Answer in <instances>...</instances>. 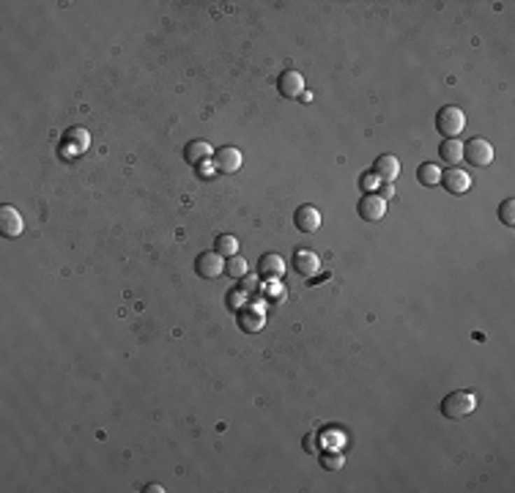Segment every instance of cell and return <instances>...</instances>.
<instances>
[{"instance_id": "obj_13", "label": "cell", "mask_w": 515, "mask_h": 493, "mask_svg": "<svg viewBox=\"0 0 515 493\" xmlns=\"http://www.w3.org/2000/svg\"><path fill=\"white\" fill-rule=\"evenodd\" d=\"M236 324H239V329H241L244 334H255V331H260L263 324H266V315H263L260 310H255V307H244V310H239Z\"/></svg>"}, {"instance_id": "obj_8", "label": "cell", "mask_w": 515, "mask_h": 493, "mask_svg": "<svg viewBox=\"0 0 515 493\" xmlns=\"http://www.w3.org/2000/svg\"><path fill=\"white\" fill-rule=\"evenodd\" d=\"M214 167L220 170V173H236L239 167H241V151L236 148V145H223V148H217L214 151Z\"/></svg>"}, {"instance_id": "obj_2", "label": "cell", "mask_w": 515, "mask_h": 493, "mask_svg": "<svg viewBox=\"0 0 515 493\" xmlns=\"http://www.w3.org/2000/svg\"><path fill=\"white\" fill-rule=\"evenodd\" d=\"M436 129L444 134V140L458 137L460 131L466 129V115H463V110H460V107H455V104L442 107V110L436 113Z\"/></svg>"}, {"instance_id": "obj_24", "label": "cell", "mask_w": 515, "mask_h": 493, "mask_svg": "<svg viewBox=\"0 0 515 493\" xmlns=\"http://www.w3.org/2000/svg\"><path fill=\"white\" fill-rule=\"evenodd\" d=\"M313 441H316V436L310 433V436H307V450H310V452H316V444H313Z\"/></svg>"}, {"instance_id": "obj_6", "label": "cell", "mask_w": 515, "mask_h": 493, "mask_svg": "<svg viewBox=\"0 0 515 493\" xmlns=\"http://www.w3.org/2000/svg\"><path fill=\"white\" fill-rule=\"evenodd\" d=\"M25 230V220L14 206H0V233L6 238H17Z\"/></svg>"}, {"instance_id": "obj_7", "label": "cell", "mask_w": 515, "mask_h": 493, "mask_svg": "<svg viewBox=\"0 0 515 493\" xmlns=\"http://www.w3.org/2000/svg\"><path fill=\"white\" fill-rule=\"evenodd\" d=\"M439 184H444L450 195H466L472 190V176L466 170H460V167H452L447 173H442V181Z\"/></svg>"}, {"instance_id": "obj_18", "label": "cell", "mask_w": 515, "mask_h": 493, "mask_svg": "<svg viewBox=\"0 0 515 493\" xmlns=\"http://www.w3.org/2000/svg\"><path fill=\"white\" fill-rule=\"evenodd\" d=\"M236 250H239V238L236 236H230V233H223V236H217L214 238V252H220V255H236Z\"/></svg>"}, {"instance_id": "obj_12", "label": "cell", "mask_w": 515, "mask_h": 493, "mask_svg": "<svg viewBox=\"0 0 515 493\" xmlns=\"http://www.w3.org/2000/svg\"><path fill=\"white\" fill-rule=\"evenodd\" d=\"M293 222H296V228L304 230V233H316L321 228V211L316 206H299L296 214H293Z\"/></svg>"}, {"instance_id": "obj_14", "label": "cell", "mask_w": 515, "mask_h": 493, "mask_svg": "<svg viewBox=\"0 0 515 493\" xmlns=\"http://www.w3.org/2000/svg\"><path fill=\"white\" fill-rule=\"evenodd\" d=\"M293 269H296L299 274H304V277H313V274L321 269V258H318L316 252H310V250H299V252L293 255Z\"/></svg>"}, {"instance_id": "obj_10", "label": "cell", "mask_w": 515, "mask_h": 493, "mask_svg": "<svg viewBox=\"0 0 515 493\" xmlns=\"http://www.w3.org/2000/svg\"><path fill=\"white\" fill-rule=\"evenodd\" d=\"M277 91H280L285 99H299L304 94V80H302V74L293 71V69L283 71L280 80H277Z\"/></svg>"}, {"instance_id": "obj_16", "label": "cell", "mask_w": 515, "mask_h": 493, "mask_svg": "<svg viewBox=\"0 0 515 493\" xmlns=\"http://www.w3.org/2000/svg\"><path fill=\"white\" fill-rule=\"evenodd\" d=\"M439 157L450 164L460 162V159H463V145H460V140H458V137L442 140V145H439Z\"/></svg>"}, {"instance_id": "obj_25", "label": "cell", "mask_w": 515, "mask_h": 493, "mask_svg": "<svg viewBox=\"0 0 515 493\" xmlns=\"http://www.w3.org/2000/svg\"><path fill=\"white\" fill-rule=\"evenodd\" d=\"M146 491H151V493H162V485H148Z\"/></svg>"}, {"instance_id": "obj_22", "label": "cell", "mask_w": 515, "mask_h": 493, "mask_svg": "<svg viewBox=\"0 0 515 493\" xmlns=\"http://www.w3.org/2000/svg\"><path fill=\"white\" fill-rule=\"evenodd\" d=\"M343 455L340 452H323V466L329 469V471H337V469H343Z\"/></svg>"}, {"instance_id": "obj_19", "label": "cell", "mask_w": 515, "mask_h": 493, "mask_svg": "<svg viewBox=\"0 0 515 493\" xmlns=\"http://www.w3.org/2000/svg\"><path fill=\"white\" fill-rule=\"evenodd\" d=\"M225 274H230L233 280L247 277V261H244L241 255H230V261L225 263Z\"/></svg>"}, {"instance_id": "obj_20", "label": "cell", "mask_w": 515, "mask_h": 493, "mask_svg": "<svg viewBox=\"0 0 515 493\" xmlns=\"http://www.w3.org/2000/svg\"><path fill=\"white\" fill-rule=\"evenodd\" d=\"M499 220H502V225H507V228H513L515 225V200L513 197H507V200L499 206Z\"/></svg>"}, {"instance_id": "obj_1", "label": "cell", "mask_w": 515, "mask_h": 493, "mask_svg": "<svg viewBox=\"0 0 515 493\" xmlns=\"http://www.w3.org/2000/svg\"><path fill=\"white\" fill-rule=\"evenodd\" d=\"M477 411V394L472 392H450L444 400H442V414L452 420V422H458V420H463V417H469V414H474Z\"/></svg>"}, {"instance_id": "obj_17", "label": "cell", "mask_w": 515, "mask_h": 493, "mask_svg": "<svg viewBox=\"0 0 515 493\" xmlns=\"http://www.w3.org/2000/svg\"><path fill=\"white\" fill-rule=\"evenodd\" d=\"M417 178L422 187H436L439 181H442V170H439V164L433 162H422L417 170Z\"/></svg>"}, {"instance_id": "obj_5", "label": "cell", "mask_w": 515, "mask_h": 493, "mask_svg": "<svg viewBox=\"0 0 515 493\" xmlns=\"http://www.w3.org/2000/svg\"><path fill=\"white\" fill-rule=\"evenodd\" d=\"M356 211H359V217L365 222H381L386 214V200L381 195H376V192H367V195L359 200Z\"/></svg>"}, {"instance_id": "obj_21", "label": "cell", "mask_w": 515, "mask_h": 493, "mask_svg": "<svg viewBox=\"0 0 515 493\" xmlns=\"http://www.w3.org/2000/svg\"><path fill=\"white\" fill-rule=\"evenodd\" d=\"M66 137H71L74 148H80V151H85V148H88V143H91V140H88L91 134H88L85 129H69L66 131Z\"/></svg>"}, {"instance_id": "obj_9", "label": "cell", "mask_w": 515, "mask_h": 493, "mask_svg": "<svg viewBox=\"0 0 515 493\" xmlns=\"http://www.w3.org/2000/svg\"><path fill=\"white\" fill-rule=\"evenodd\" d=\"M285 274V261L277 252H266L258 258V277L263 280H280Z\"/></svg>"}, {"instance_id": "obj_23", "label": "cell", "mask_w": 515, "mask_h": 493, "mask_svg": "<svg viewBox=\"0 0 515 493\" xmlns=\"http://www.w3.org/2000/svg\"><path fill=\"white\" fill-rule=\"evenodd\" d=\"M241 294H244V296H255L258 294V277H253V274L241 277Z\"/></svg>"}, {"instance_id": "obj_3", "label": "cell", "mask_w": 515, "mask_h": 493, "mask_svg": "<svg viewBox=\"0 0 515 493\" xmlns=\"http://www.w3.org/2000/svg\"><path fill=\"white\" fill-rule=\"evenodd\" d=\"M463 159L477 167H485V164L493 162V145L485 140V137H472L466 145H463Z\"/></svg>"}, {"instance_id": "obj_4", "label": "cell", "mask_w": 515, "mask_h": 493, "mask_svg": "<svg viewBox=\"0 0 515 493\" xmlns=\"http://www.w3.org/2000/svg\"><path fill=\"white\" fill-rule=\"evenodd\" d=\"M195 271H197V277H203V280H217L220 274H225L223 255H220V252H214V250L200 252V255L195 258Z\"/></svg>"}, {"instance_id": "obj_11", "label": "cell", "mask_w": 515, "mask_h": 493, "mask_svg": "<svg viewBox=\"0 0 515 493\" xmlns=\"http://www.w3.org/2000/svg\"><path fill=\"white\" fill-rule=\"evenodd\" d=\"M373 176L381 178V181H386V184L397 181V176H400V159L392 157V154H381V157L376 159V164H373Z\"/></svg>"}, {"instance_id": "obj_15", "label": "cell", "mask_w": 515, "mask_h": 493, "mask_svg": "<svg viewBox=\"0 0 515 493\" xmlns=\"http://www.w3.org/2000/svg\"><path fill=\"white\" fill-rule=\"evenodd\" d=\"M214 157V151H211V145L206 143V140H192V143H187V148H184V159L190 164H200L206 162V159H211Z\"/></svg>"}]
</instances>
